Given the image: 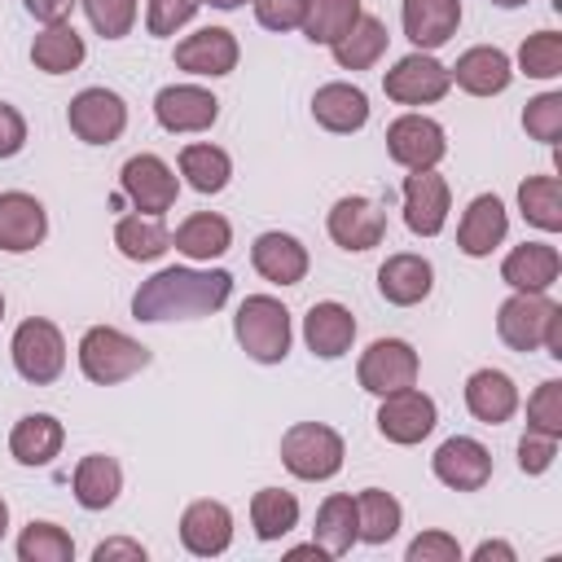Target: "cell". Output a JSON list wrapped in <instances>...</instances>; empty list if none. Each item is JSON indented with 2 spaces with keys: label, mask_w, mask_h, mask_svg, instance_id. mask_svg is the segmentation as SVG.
<instances>
[{
  "label": "cell",
  "mask_w": 562,
  "mask_h": 562,
  "mask_svg": "<svg viewBox=\"0 0 562 562\" xmlns=\"http://www.w3.org/2000/svg\"><path fill=\"white\" fill-rule=\"evenodd\" d=\"M228 294H233V272H224V268H162L136 285L132 316L145 325L193 321V316L220 312L228 303Z\"/></svg>",
  "instance_id": "6da1fadb"
},
{
  "label": "cell",
  "mask_w": 562,
  "mask_h": 562,
  "mask_svg": "<svg viewBox=\"0 0 562 562\" xmlns=\"http://www.w3.org/2000/svg\"><path fill=\"white\" fill-rule=\"evenodd\" d=\"M233 334H237L241 351L259 364H281L290 351V338H294L285 303L272 294H246L233 316Z\"/></svg>",
  "instance_id": "7a4b0ae2"
},
{
  "label": "cell",
  "mask_w": 562,
  "mask_h": 562,
  "mask_svg": "<svg viewBox=\"0 0 562 562\" xmlns=\"http://www.w3.org/2000/svg\"><path fill=\"white\" fill-rule=\"evenodd\" d=\"M149 364V351L127 338L123 329L114 325H92L83 338H79V369L88 382L97 386H114V382H127L132 373H140Z\"/></svg>",
  "instance_id": "3957f363"
},
{
  "label": "cell",
  "mask_w": 562,
  "mask_h": 562,
  "mask_svg": "<svg viewBox=\"0 0 562 562\" xmlns=\"http://www.w3.org/2000/svg\"><path fill=\"white\" fill-rule=\"evenodd\" d=\"M342 435L325 422H294L285 435H281V465L294 474V479H307V483H321V479H334L342 470Z\"/></svg>",
  "instance_id": "277c9868"
},
{
  "label": "cell",
  "mask_w": 562,
  "mask_h": 562,
  "mask_svg": "<svg viewBox=\"0 0 562 562\" xmlns=\"http://www.w3.org/2000/svg\"><path fill=\"white\" fill-rule=\"evenodd\" d=\"M9 351H13V369H18L26 382H35V386L57 382V373L66 369V338H61V329H57L53 321H44V316L22 321V325L13 329Z\"/></svg>",
  "instance_id": "5b68a950"
},
{
  "label": "cell",
  "mask_w": 562,
  "mask_h": 562,
  "mask_svg": "<svg viewBox=\"0 0 562 562\" xmlns=\"http://www.w3.org/2000/svg\"><path fill=\"white\" fill-rule=\"evenodd\" d=\"M66 123L83 145H114L127 127V105L110 88H83L66 105Z\"/></svg>",
  "instance_id": "8992f818"
},
{
  "label": "cell",
  "mask_w": 562,
  "mask_h": 562,
  "mask_svg": "<svg viewBox=\"0 0 562 562\" xmlns=\"http://www.w3.org/2000/svg\"><path fill=\"white\" fill-rule=\"evenodd\" d=\"M417 351L404 342V338H378L364 347L360 364H356V378L369 395H391V391H404L417 382Z\"/></svg>",
  "instance_id": "52a82bcc"
},
{
  "label": "cell",
  "mask_w": 562,
  "mask_h": 562,
  "mask_svg": "<svg viewBox=\"0 0 562 562\" xmlns=\"http://www.w3.org/2000/svg\"><path fill=\"white\" fill-rule=\"evenodd\" d=\"M382 88H386V97L400 101V105H430V101L448 97L452 75H448V66L435 61L430 53H408V57H400V61L382 75Z\"/></svg>",
  "instance_id": "ba28073f"
},
{
  "label": "cell",
  "mask_w": 562,
  "mask_h": 562,
  "mask_svg": "<svg viewBox=\"0 0 562 562\" xmlns=\"http://www.w3.org/2000/svg\"><path fill=\"white\" fill-rule=\"evenodd\" d=\"M439 413H435V400L417 386H404V391H391L382 395L378 404V435L391 439V443H422L430 430H435Z\"/></svg>",
  "instance_id": "9c48e42d"
},
{
  "label": "cell",
  "mask_w": 562,
  "mask_h": 562,
  "mask_svg": "<svg viewBox=\"0 0 562 562\" xmlns=\"http://www.w3.org/2000/svg\"><path fill=\"white\" fill-rule=\"evenodd\" d=\"M386 154L408 167V171H430L443 154H448V136L435 119L426 114H400L391 127H386Z\"/></svg>",
  "instance_id": "30bf717a"
},
{
  "label": "cell",
  "mask_w": 562,
  "mask_h": 562,
  "mask_svg": "<svg viewBox=\"0 0 562 562\" xmlns=\"http://www.w3.org/2000/svg\"><path fill=\"white\" fill-rule=\"evenodd\" d=\"M553 307H558V303L549 299V290H540V294L514 290V294L496 307V334H501V342L514 347V351H536V347L544 342V325H549Z\"/></svg>",
  "instance_id": "8fae6325"
},
{
  "label": "cell",
  "mask_w": 562,
  "mask_h": 562,
  "mask_svg": "<svg viewBox=\"0 0 562 562\" xmlns=\"http://www.w3.org/2000/svg\"><path fill=\"white\" fill-rule=\"evenodd\" d=\"M430 470L452 492H479L492 479V452L479 439H470V435H452V439H443L435 448Z\"/></svg>",
  "instance_id": "7c38bea8"
},
{
  "label": "cell",
  "mask_w": 562,
  "mask_h": 562,
  "mask_svg": "<svg viewBox=\"0 0 562 562\" xmlns=\"http://www.w3.org/2000/svg\"><path fill=\"white\" fill-rule=\"evenodd\" d=\"M119 180H123V193L132 198V206L145 211V215H162V211L176 206V189L180 184H176V171L158 154L127 158L123 171H119Z\"/></svg>",
  "instance_id": "4fadbf2b"
},
{
  "label": "cell",
  "mask_w": 562,
  "mask_h": 562,
  "mask_svg": "<svg viewBox=\"0 0 562 562\" xmlns=\"http://www.w3.org/2000/svg\"><path fill=\"white\" fill-rule=\"evenodd\" d=\"M154 119H158L167 132H176V136H184V132H206V127L220 119V101H215L206 88H198V83H167V88L154 97Z\"/></svg>",
  "instance_id": "5bb4252c"
},
{
  "label": "cell",
  "mask_w": 562,
  "mask_h": 562,
  "mask_svg": "<svg viewBox=\"0 0 562 562\" xmlns=\"http://www.w3.org/2000/svg\"><path fill=\"white\" fill-rule=\"evenodd\" d=\"M325 228H329L334 246H342V250H373L386 237V215H382L378 202L351 193V198H338L334 202Z\"/></svg>",
  "instance_id": "9a60e30c"
},
{
  "label": "cell",
  "mask_w": 562,
  "mask_h": 562,
  "mask_svg": "<svg viewBox=\"0 0 562 562\" xmlns=\"http://www.w3.org/2000/svg\"><path fill=\"white\" fill-rule=\"evenodd\" d=\"M237 57H241L237 35L224 31V26H202V31L184 35L176 44V66L189 70V75H206V79L237 70Z\"/></svg>",
  "instance_id": "2e32d148"
},
{
  "label": "cell",
  "mask_w": 562,
  "mask_h": 562,
  "mask_svg": "<svg viewBox=\"0 0 562 562\" xmlns=\"http://www.w3.org/2000/svg\"><path fill=\"white\" fill-rule=\"evenodd\" d=\"M404 224L417 237H435L448 224V180L430 171H408L404 176Z\"/></svg>",
  "instance_id": "e0dca14e"
},
{
  "label": "cell",
  "mask_w": 562,
  "mask_h": 562,
  "mask_svg": "<svg viewBox=\"0 0 562 562\" xmlns=\"http://www.w3.org/2000/svg\"><path fill=\"white\" fill-rule=\"evenodd\" d=\"M180 544L193 558H220L233 544V514L224 501H193L180 514Z\"/></svg>",
  "instance_id": "ac0fdd59"
},
{
  "label": "cell",
  "mask_w": 562,
  "mask_h": 562,
  "mask_svg": "<svg viewBox=\"0 0 562 562\" xmlns=\"http://www.w3.org/2000/svg\"><path fill=\"white\" fill-rule=\"evenodd\" d=\"M448 75H452V83H457L461 92H470V97H496V92L509 88L514 66H509V57H505L496 44H474V48H465V53L457 57V66H448Z\"/></svg>",
  "instance_id": "d6986e66"
},
{
  "label": "cell",
  "mask_w": 562,
  "mask_h": 562,
  "mask_svg": "<svg viewBox=\"0 0 562 562\" xmlns=\"http://www.w3.org/2000/svg\"><path fill=\"white\" fill-rule=\"evenodd\" d=\"M303 342H307L312 356L338 360V356H347L351 342H356V316H351L342 303H334V299L312 303L307 316H303Z\"/></svg>",
  "instance_id": "ffe728a7"
},
{
  "label": "cell",
  "mask_w": 562,
  "mask_h": 562,
  "mask_svg": "<svg viewBox=\"0 0 562 562\" xmlns=\"http://www.w3.org/2000/svg\"><path fill=\"white\" fill-rule=\"evenodd\" d=\"M505 233H509V215H505L501 198L496 193H479L465 206L461 224H457V246H461V255L483 259V255H492L505 241Z\"/></svg>",
  "instance_id": "44dd1931"
},
{
  "label": "cell",
  "mask_w": 562,
  "mask_h": 562,
  "mask_svg": "<svg viewBox=\"0 0 562 562\" xmlns=\"http://www.w3.org/2000/svg\"><path fill=\"white\" fill-rule=\"evenodd\" d=\"M250 263L272 285H299L307 277V246L290 233H259L250 246Z\"/></svg>",
  "instance_id": "7402d4cb"
},
{
  "label": "cell",
  "mask_w": 562,
  "mask_h": 562,
  "mask_svg": "<svg viewBox=\"0 0 562 562\" xmlns=\"http://www.w3.org/2000/svg\"><path fill=\"white\" fill-rule=\"evenodd\" d=\"M400 22H404V35L417 44V53H430L457 35L461 0H404Z\"/></svg>",
  "instance_id": "603a6c76"
},
{
  "label": "cell",
  "mask_w": 562,
  "mask_h": 562,
  "mask_svg": "<svg viewBox=\"0 0 562 562\" xmlns=\"http://www.w3.org/2000/svg\"><path fill=\"white\" fill-rule=\"evenodd\" d=\"M558 272H562V255H558V246H549V241H522V246H514V250L505 255V263H501V281L514 285V290H522V294L549 290V285L558 281Z\"/></svg>",
  "instance_id": "cb8c5ba5"
},
{
  "label": "cell",
  "mask_w": 562,
  "mask_h": 562,
  "mask_svg": "<svg viewBox=\"0 0 562 562\" xmlns=\"http://www.w3.org/2000/svg\"><path fill=\"white\" fill-rule=\"evenodd\" d=\"M465 408L483 426L509 422L518 413V386H514V378L501 373V369H474L465 378Z\"/></svg>",
  "instance_id": "d4e9b609"
},
{
  "label": "cell",
  "mask_w": 562,
  "mask_h": 562,
  "mask_svg": "<svg viewBox=\"0 0 562 562\" xmlns=\"http://www.w3.org/2000/svg\"><path fill=\"white\" fill-rule=\"evenodd\" d=\"M48 233V215L40 206V198L31 193H0V250L9 255H22V250H35Z\"/></svg>",
  "instance_id": "484cf974"
},
{
  "label": "cell",
  "mask_w": 562,
  "mask_h": 562,
  "mask_svg": "<svg viewBox=\"0 0 562 562\" xmlns=\"http://www.w3.org/2000/svg\"><path fill=\"white\" fill-rule=\"evenodd\" d=\"M312 119L325 127V132H360L369 123V97L356 88V83H325L316 88L312 97Z\"/></svg>",
  "instance_id": "4316f807"
},
{
  "label": "cell",
  "mask_w": 562,
  "mask_h": 562,
  "mask_svg": "<svg viewBox=\"0 0 562 562\" xmlns=\"http://www.w3.org/2000/svg\"><path fill=\"white\" fill-rule=\"evenodd\" d=\"M430 285H435V268H430V259H422V255H391V259L378 268V290H382V299L395 303V307L422 303V299L430 294Z\"/></svg>",
  "instance_id": "83f0119b"
},
{
  "label": "cell",
  "mask_w": 562,
  "mask_h": 562,
  "mask_svg": "<svg viewBox=\"0 0 562 562\" xmlns=\"http://www.w3.org/2000/svg\"><path fill=\"white\" fill-rule=\"evenodd\" d=\"M66 443V430L53 413H26L13 430H9V452L18 465H48Z\"/></svg>",
  "instance_id": "f1b7e54d"
},
{
  "label": "cell",
  "mask_w": 562,
  "mask_h": 562,
  "mask_svg": "<svg viewBox=\"0 0 562 562\" xmlns=\"http://www.w3.org/2000/svg\"><path fill=\"white\" fill-rule=\"evenodd\" d=\"M70 487H75V501H79L83 509H105V505H114L119 492H123V470H119L114 457L88 452V457H79V465H75V474H70Z\"/></svg>",
  "instance_id": "f546056e"
},
{
  "label": "cell",
  "mask_w": 562,
  "mask_h": 562,
  "mask_svg": "<svg viewBox=\"0 0 562 562\" xmlns=\"http://www.w3.org/2000/svg\"><path fill=\"white\" fill-rule=\"evenodd\" d=\"M83 57H88L83 35H79L70 22H48V26L35 35V44H31V61H35V70H44V75H70V70L83 66Z\"/></svg>",
  "instance_id": "4dcf8cb0"
},
{
  "label": "cell",
  "mask_w": 562,
  "mask_h": 562,
  "mask_svg": "<svg viewBox=\"0 0 562 562\" xmlns=\"http://www.w3.org/2000/svg\"><path fill=\"white\" fill-rule=\"evenodd\" d=\"M171 246H176L180 255H189V259L211 263V259H220V255L233 246V224H228L224 215H215V211H198V215H189V220L171 233Z\"/></svg>",
  "instance_id": "1f68e13d"
},
{
  "label": "cell",
  "mask_w": 562,
  "mask_h": 562,
  "mask_svg": "<svg viewBox=\"0 0 562 562\" xmlns=\"http://www.w3.org/2000/svg\"><path fill=\"white\" fill-rule=\"evenodd\" d=\"M312 540H316L329 558L351 553V544L360 540V536H356V496H347V492L325 496V501H321V509H316Z\"/></svg>",
  "instance_id": "d6a6232c"
},
{
  "label": "cell",
  "mask_w": 562,
  "mask_h": 562,
  "mask_svg": "<svg viewBox=\"0 0 562 562\" xmlns=\"http://www.w3.org/2000/svg\"><path fill=\"white\" fill-rule=\"evenodd\" d=\"M114 246L123 250V259L149 263V259H158V255L171 250V233H167L162 215L136 211V215H123V220L114 224Z\"/></svg>",
  "instance_id": "836d02e7"
},
{
  "label": "cell",
  "mask_w": 562,
  "mask_h": 562,
  "mask_svg": "<svg viewBox=\"0 0 562 562\" xmlns=\"http://www.w3.org/2000/svg\"><path fill=\"white\" fill-rule=\"evenodd\" d=\"M386 26H382V18H373V13H360L356 22H351V31L338 40V44H329L334 48V61L342 66V70H369L382 53H386Z\"/></svg>",
  "instance_id": "e575fe53"
},
{
  "label": "cell",
  "mask_w": 562,
  "mask_h": 562,
  "mask_svg": "<svg viewBox=\"0 0 562 562\" xmlns=\"http://www.w3.org/2000/svg\"><path fill=\"white\" fill-rule=\"evenodd\" d=\"M400 518H404V509H400V501H395L391 492L364 487V492L356 496V536H360L364 544H386V540L400 531Z\"/></svg>",
  "instance_id": "d590c367"
},
{
  "label": "cell",
  "mask_w": 562,
  "mask_h": 562,
  "mask_svg": "<svg viewBox=\"0 0 562 562\" xmlns=\"http://www.w3.org/2000/svg\"><path fill=\"white\" fill-rule=\"evenodd\" d=\"M180 176L189 180V189L198 193H220L233 176V158L211 145V140H198V145H184L180 149Z\"/></svg>",
  "instance_id": "8d00e7d4"
},
{
  "label": "cell",
  "mask_w": 562,
  "mask_h": 562,
  "mask_svg": "<svg viewBox=\"0 0 562 562\" xmlns=\"http://www.w3.org/2000/svg\"><path fill=\"white\" fill-rule=\"evenodd\" d=\"M250 527L259 540H281L299 527V501L294 492H281V487H259L250 496Z\"/></svg>",
  "instance_id": "74e56055"
},
{
  "label": "cell",
  "mask_w": 562,
  "mask_h": 562,
  "mask_svg": "<svg viewBox=\"0 0 562 562\" xmlns=\"http://www.w3.org/2000/svg\"><path fill=\"white\" fill-rule=\"evenodd\" d=\"M518 206H522V220L544 228V233H558L562 228V184L558 176H527L518 184Z\"/></svg>",
  "instance_id": "f35d334b"
},
{
  "label": "cell",
  "mask_w": 562,
  "mask_h": 562,
  "mask_svg": "<svg viewBox=\"0 0 562 562\" xmlns=\"http://www.w3.org/2000/svg\"><path fill=\"white\" fill-rule=\"evenodd\" d=\"M356 18H360V0H307L303 35L312 44H338Z\"/></svg>",
  "instance_id": "ab89813d"
},
{
  "label": "cell",
  "mask_w": 562,
  "mask_h": 562,
  "mask_svg": "<svg viewBox=\"0 0 562 562\" xmlns=\"http://www.w3.org/2000/svg\"><path fill=\"white\" fill-rule=\"evenodd\" d=\"M18 558L22 562H70L75 540L57 522H26L22 536H18Z\"/></svg>",
  "instance_id": "60d3db41"
},
{
  "label": "cell",
  "mask_w": 562,
  "mask_h": 562,
  "mask_svg": "<svg viewBox=\"0 0 562 562\" xmlns=\"http://www.w3.org/2000/svg\"><path fill=\"white\" fill-rule=\"evenodd\" d=\"M518 70L527 79H558L562 75V35L558 31H536L518 48Z\"/></svg>",
  "instance_id": "b9f144b4"
},
{
  "label": "cell",
  "mask_w": 562,
  "mask_h": 562,
  "mask_svg": "<svg viewBox=\"0 0 562 562\" xmlns=\"http://www.w3.org/2000/svg\"><path fill=\"white\" fill-rule=\"evenodd\" d=\"M522 127H527V136H536L544 145H558L562 140V92L531 97L527 110H522Z\"/></svg>",
  "instance_id": "7bdbcfd3"
},
{
  "label": "cell",
  "mask_w": 562,
  "mask_h": 562,
  "mask_svg": "<svg viewBox=\"0 0 562 562\" xmlns=\"http://www.w3.org/2000/svg\"><path fill=\"white\" fill-rule=\"evenodd\" d=\"M527 426L540 430V435H553L562 439V382H540L536 395L527 400Z\"/></svg>",
  "instance_id": "ee69618b"
},
{
  "label": "cell",
  "mask_w": 562,
  "mask_h": 562,
  "mask_svg": "<svg viewBox=\"0 0 562 562\" xmlns=\"http://www.w3.org/2000/svg\"><path fill=\"white\" fill-rule=\"evenodd\" d=\"M88 22L97 26V35L105 40H123L136 22V0H83Z\"/></svg>",
  "instance_id": "f6af8a7d"
},
{
  "label": "cell",
  "mask_w": 562,
  "mask_h": 562,
  "mask_svg": "<svg viewBox=\"0 0 562 562\" xmlns=\"http://www.w3.org/2000/svg\"><path fill=\"white\" fill-rule=\"evenodd\" d=\"M198 4L202 0H149V9H145V31L149 35H176L193 13H198Z\"/></svg>",
  "instance_id": "bcb514c9"
},
{
  "label": "cell",
  "mask_w": 562,
  "mask_h": 562,
  "mask_svg": "<svg viewBox=\"0 0 562 562\" xmlns=\"http://www.w3.org/2000/svg\"><path fill=\"white\" fill-rule=\"evenodd\" d=\"M553 457H558V439L527 426V435L518 439V470L522 474H544L553 465Z\"/></svg>",
  "instance_id": "7dc6e473"
},
{
  "label": "cell",
  "mask_w": 562,
  "mask_h": 562,
  "mask_svg": "<svg viewBox=\"0 0 562 562\" xmlns=\"http://www.w3.org/2000/svg\"><path fill=\"white\" fill-rule=\"evenodd\" d=\"M303 13H307V0H255V18L268 31H294L303 26Z\"/></svg>",
  "instance_id": "c3c4849f"
},
{
  "label": "cell",
  "mask_w": 562,
  "mask_h": 562,
  "mask_svg": "<svg viewBox=\"0 0 562 562\" xmlns=\"http://www.w3.org/2000/svg\"><path fill=\"white\" fill-rule=\"evenodd\" d=\"M457 558H461V544L448 531H422L408 544V562H457Z\"/></svg>",
  "instance_id": "681fc988"
},
{
  "label": "cell",
  "mask_w": 562,
  "mask_h": 562,
  "mask_svg": "<svg viewBox=\"0 0 562 562\" xmlns=\"http://www.w3.org/2000/svg\"><path fill=\"white\" fill-rule=\"evenodd\" d=\"M26 145V119L0 101V158H13Z\"/></svg>",
  "instance_id": "f907efd6"
},
{
  "label": "cell",
  "mask_w": 562,
  "mask_h": 562,
  "mask_svg": "<svg viewBox=\"0 0 562 562\" xmlns=\"http://www.w3.org/2000/svg\"><path fill=\"white\" fill-rule=\"evenodd\" d=\"M22 4H26V13L40 18L44 26H48V22H66L70 9H75V0H22Z\"/></svg>",
  "instance_id": "816d5d0a"
},
{
  "label": "cell",
  "mask_w": 562,
  "mask_h": 562,
  "mask_svg": "<svg viewBox=\"0 0 562 562\" xmlns=\"http://www.w3.org/2000/svg\"><path fill=\"white\" fill-rule=\"evenodd\" d=\"M92 558H97V562H110V558L145 562V544H136V540H105V544H97V549H92Z\"/></svg>",
  "instance_id": "f5cc1de1"
},
{
  "label": "cell",
  "mask_w": 562,
  "mask_h": 562,
  "mask_svg": "<svg viewBox=\"0 0 562 562\" xmlns=\"http://www.w3.org/2000/svg\"><path fill=\"white\" fill-rule=\"evenodd\" d=\"M553 360H562V307H553V316H549V325H544V342H540Z\"/></svg>",
  "instance_id": "db71d44e"
},
{
  "label": "cell",
  "mask_w": 562,
  "mask_h": 562,
  "mask_svg": "<svg viewBox=\"0 0 562 562\" xmlns=\"http://www.w3.org/2000/svg\"><path fill=\"white\" fill-rule=\"evenodd\" d=\"M492 558H501V562H514L518 553H514V544H505V540H483V544L474 549V562H492Z\"/></svg>",
  "instance_id": "11a10c76"
},
{
  "label": "cell",
  "mask_w": 562,
  "mask_h": 562,
  "mask_svg": "<svg viewBox=\"0 0 562 562\" xmlns=\"http://www.w3.org/2000/svg\"><path fill=\"white\" fill-rule=\"evenodd\" d=\"M202 4H211V9H241L246 0H202Z\"/></svg>",
  "instance_id": "9f6ffc18"
},
{
  "label": "cell",
  "mask_w": 562,
  "mask_h": 562,
  "mask_svg": "<svg viewBox=\"0 0 562 562\" xmlns=\"http://www.w3.org/2000/svg\"><path fill=\"white\" fill-rule=\"evenodd\" d=\"M4 531H9V505H4V496H0V540H4Z\"/></svg>",
  "instance_id": "6f0895ef"
},
{
  "label": "cell",
  "mask_w": 562,
  "mask_h": 562,
  "mask_svg": "<svg viewBox=\"0 0 562 562\" xmlns=\"http://www.w3.org/2000/svg\"><path fill=\"white\" fill-rule=\"evenodd\" d=\"M492 4H501V9H518V4H527V0H492Z\"/></svg>",
  "instance_id": "680465c9"
},
{
  "label": "cell",
  "mask_w": 562,
  "mask_h": 562,
  "mask_svg": "<svg viewBox=\"0 0 562 562\" xmlns=\"http://www.w3.org/2000/svg\"><path fill=\"white\" fill-rule=\"evenodd\" d=\"M0 321H4V294H0Z\"/></svg>",
  "instance_id": "91938a15"
}]
</instances>
